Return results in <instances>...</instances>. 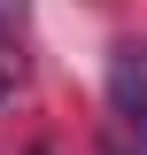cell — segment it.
Wrapping results in <instances>:
<instances>
[{
    "mask_svg": "<svg viewBox=\"0 0 147 155\" xmlns=\"http://www.w3.org/2000/svg\"><path fill=\"white\" fill-rule=\"evenodd\" d=\"M109 101H116V116H124V132L139 140V155H147V70L132 54H116V70H109Z\"/></svg>",
    "mask_w": 147,
    "mask_h": 155,
    "instance_id": "6da1fadb",
    "label": "cell"
},
{
    "mask_svg": "<svg viewBox=\"0 0 147 155\" xmlns=\"http://www.w3.org/2000/svg\"><path fill=\"white\" fill-rule=\"evenodd\" d=\"M8 93H16V54L0 47V109H8Z\"/></svg>",
    "mask_w": 147,
    "mask_h": 155,
    "instance_id": "7a4b0ae2",
    "label": "cell"
},
{
    "mask_svg": "<svg viewBox=\"0 0 147 155\" xmlns=\"http://www.w3.org/2000/svg\"><path fill=\"white\" fill-rule=\"evenodd\" d=\"M8 8H23V0H8Z\"/></svg>",
    "mask_w": 147,
    "mask_h": 155,
    "instance_id": "3957f363",
    "label": "cell"
}]
</instances>
